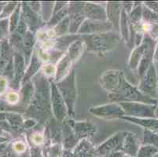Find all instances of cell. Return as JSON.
I'll use <instances>...</instances> for the list:
<instances>
[{
	"mask_svg": "<svg viewBox=\"0 0 158 157\" xmlns=\"http://www.w3.org/2000/svg\"><path fill=\"white\" fill-rule=\"evenodd\" d=\"M146 79L145 80V86L147 90L151 94H155L156 92V86H157V78H156V70L153 65H151L146 75Z\"/></svg>",
	"mask_w": 158,
	"mask_h": 157,
	"instance_id": "1",
	"label": "cell"
},
{
	"mask_svg": "<svg viewBox=\"0 0 158 157\" xmlns=\"http://www.w3.org/2000/svg\"><path fill=\"white\" fill-rule=\"evenodd\" d=\"M158 152L156 147L151 145H148L141 148L139 151L138 157H153Z\"/></svg>",
	"mask_w": 158,
	"mask_h": 157,
	"instance_id": "2",
	"label": "cell"
},
{
	"mask_svg": "<svg viewBox=\"0 0 158 157\" xmlns=\"http://www.w3.org/2000/svg\"><path fill=\"white\" fill-rule=\"evenodd\" d=\"M145 142L149 145L156 147L158 149V135L150 131H146L145 133Z\"/></svg>",
	"mask_w": 158,
	"mask_h": 157,
	"instance_id": "3",
	"label": "cell"
},
{
	"mask_svg": "<svg viewBox=\"0 0 158 157\" xmlns=\"http://www.w3.org/2000/svg\"><path fill=\"white\" fill-rule=\"evenodd\" d=\"M19 100V96L15 92H10L7 94V101L10 104H16Z\"/></svg>",
	"mask_w": 158,
	"mask_h": 157,
	"instance_id": "4",
	"label": "cell"
},
{
	"mask_svg": "<svg viewBox=\"0 0 158 157\" xmlns=\"http://www.w3.org/2000/svg\"><path fill=\"white\" fill-rule=\"evenodd\" d=\"M14 149L16 151V152H23L25 151V149H26V146H25V145H24L23 142H18L14 143Z\"/></svg>",
	"mask_w": 158,
	"mask_h": 157,
	"instance_id": "5",
	"label": "cell"
},
{
	"mask_svg": "<svg viewBox=\"0 0 158 157\" xmlns=\"http://www.w3.org/2000/svg\"><path fill=\"white\" fill-rule=\"evenodd\" d=\"M7 22H8L7 20H2L0 21V39H2V36L6 30Z\"/></svg>",
	"mask_w": 158,
	"mask_h": 157,
	"instance_id": "6",
	"label": "cell"
},
{
	"mask_svg": "<svg viewBox=\"0 0 158 157\" xmlns=\"http://www.w3.org/2000/svg\"><path fill=\"white\" fill-rule=\"evenodd\" d=\"M32 140L34 143L40 145V144L43 143V142H44V137L40 134H34L33 135Z\"/></svg>",
	"mask_w": 158,
	"mask_h": 157,
	"instance_id": "7",
	"label": "cell"
},
{
	"mask_svg": "<svg viewBox=\"0 0 158 157\" xmlns=\"http://www.w3.org/2000/svg\"><path fill=\"white\" fill-rule=\"evenodd\" d=\"M6 80L4 79H0V93H2L6 90Z\"/></svg>",
	"mask_w": 158,
	"mask_h": 157,
	"instance_id": "8",
	"label": "cell"
},
{
	"mask_svg": "<svg viewBox=\"0 0 158 157\" xmlns=\"http://www.w3.org/2000/svg\"><path fill=\"white\" fill-rule=\"evenodd\" d=\"M148 3H149V6L151 9V10L158 13V2H148Z\"/></svg>",
	"mask_w": 158,
	"mask_h": 157,
	"instance_id": "9",
	"label": "cell"
},
{
	"mask_svg": "<svg viewBox=\"0 0 158 157\" xmlns=\"http://www.w3.org/2000/svg\"><path fill=\"white\" fill-rule=\"evenodd\" d=\"M155 59H156V60H158V43H157V46H156V53H155Z\"/></svg>",
	"mask_w": 158,
	"mask_h": 157,
	"instance_id": "10",
	"label": "cell"
},
{
	"mask_svg": "<svg viewBox=\"0 0 158 157\" xmlns=\"http://www.w3.org/2000/svg\"><path fill=\"white\" fill-rule=\"evenodd\" d=\"M156 115L157 116V117H158V107L156 109Z\"/></svg>",
	"mask_w": 158,
	"mask_h": 157,
	"instance_id": "11",
	"label": "cell"
},
{
	"mask_svg": "<svg viewBox=\"0 0 158 157\" xmlns=\"http://www.w3.org/2000/svg\"><path fill=\"white\" fill-rule=\"evenodd\" d=\"M153 157H158V152H157V153H156V155H155L154 156H153Z\"/></svg>",
	"mask_w": 158,
	"mask_h": 157,
	"instance_id": "12",
	"label": "cell"
},
{
	"mask_svg": "<svg viewBox=\"0 0 158 157\" xmlns=\"http://www.w3.org/2000/svg\"><path fill=\"white\" fill-rule=\"evenodd\" d=\"M0 140H2V138H1V139H0Z\"/></svg>",
	"mask_w": 158,
	"mask_h": 157,
	"instance_id": "13",
	"label": "cell"
}]
</instances>
